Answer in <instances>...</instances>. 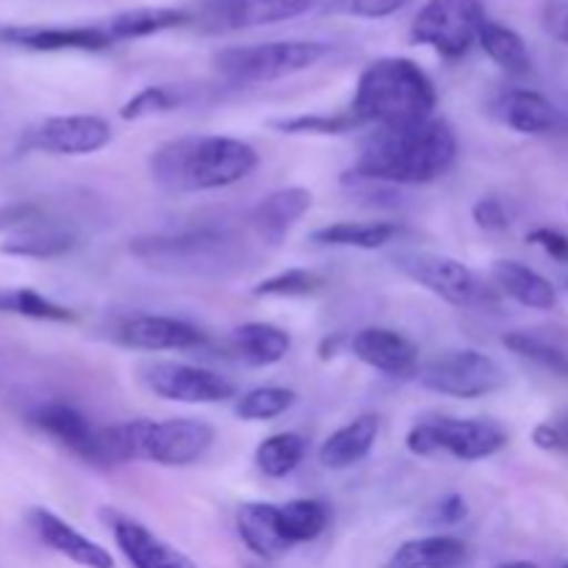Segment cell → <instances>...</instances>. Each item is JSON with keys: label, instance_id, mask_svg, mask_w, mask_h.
<instances>
[{"label": "cell", "instance_id": "1", "mask_svg": "<svg viewBox=\"0 0 568 568\" xmlns=\"http://www.w3.org/2000/svg\"><path fill=\"white\" fill-rule=\"evenodd\" d=\"M458 155V139L449 122L427 120L416 125L377 128L364 139L355 172L349 175L394 186H422L447 175Z\"/></svg>", "mask_w": 568, "mask_h": 568}, {"label": "cell", "instance_id": "2", "mask_svg": "<svg viewBox=\"0 0 568 568\" xmlns=\"http://www.w3.org/2000/svg\"><path fill=\"white\" fill-rule=\"evenodd\" d=\"M258 166L253 144L233 136H181L150 155V175L166 194H197L233 186Z\"/></svg>", "mask_w": 568, "mask_h": 568}, {"label": "cell", "instance_id": "3", "mask_svg": "<svg viewBox=\"0 0 568 568\" xmlns=\"http://www.w3.org/2000/svg\"><path fill=\"white\" fill-rule=\"evenodd\" d=\"M438 94L436 83L416 61L388 55L361 72L353 98V114L364 125L397 128L433 120Z\"/></svg>", "mask_w": 568, "mask_h": 568}, {"label": "cell", "instance_id": "4", "mask_svg": "<svg viewBox=\"0 0 568 568\" xmlns=\"http://www.w3.org/2000/svg\"><path fill=\"white\" fill-rule=\"evenodd\" d=\"M211 444H214V427L200 419H136L105 427L111 466L125 460H148V464L181 469L197 464Z\"/></svg>", "mask_w": 568, "mask_h": 568}, {"label": "cell", "instance_id": "5", "mask_svg": "<svg viewBox=\"0 0 568 568\" xmlns=\"http://www.w3.org/2000/svg\"><path fill=\"white\" fill-rule=\"evenodd\" d=\"M131 253L139 261L172 275H222L236 270L242 261V247L225 231H183L170 236L136 239Z\"/></svg>", "mask_w": 568, "mask_h": 568}, {"label": "cell", "instance_id": "6", "mask_svg": "<svg viewBox=\"0 0 568 568\" xmlns=\"http://www.w3.org/2000/svg\"><path fill=\"white\" fill-rule=\"evenodd\" d=\"M331 53V44L316 42V39L242 44V48L220 50L214 55V70L231 83H266L311 70Z\"/></svg>", "mask_w": 568, "mask_h": 568}, {"label": "cell", "instance_id": "7", "mask_svg": "<svg viewBox=\"0 0 568 568\" xmlns=\"http://www.w3.org/2000/svg\"><path fill=\"white\" fill-rule=\"evenodd\" d=\"M405 444L422 458L453 455L458 460H483L508 444V433L491 419H430L410 427Z\"/></svg>", "mask_w": 568, "mask_h": 568}, {"label": "cell", "instance_id": "8", "mask_svg": "<svg viewBox=\"0 0 568 568\" xmlns=\"http://www.w3.org/2000/svg\"><path fill=\"white\" fill-rule=\"evenodd\" d=\"M397 266L405 277L455 308H486V305L494 308L497 305V288L486 286L458 258L438 253H403L397 255Z\"/></svg>", "mask_w": 568, "mask_h": 568}, {"label": "cell", "instance_id": "9", "mask_svg": "<svg viewBox=\"0 0 568 568\" xmlns=\"http://www.w3.org/2000/svg\"><path fill=\"white\" fill-rule=\"evenodd\" d=\"M419 386L455 399H480L508 383L503 366L480 349H447L427 361L419 372Z\"/></svg>", "mask_w": 568, "mask_h": 568}, {"label": "cell", "instance_id": "10", "mask_svg": "<svg viewBox=\"0 0 568 568\" xmlns=\"http://www.w3.org/2000/svg\"><path fill=\"white\" fill-rule=\"evenodd\" d=\"M486 20L480 0H427L414 17L410 39L433 48L444 59H460L480 39Z\"/></svg>", "mask_w": 568, "mask_h": 568}, {"label": "cell", "instance_id": "11", "mask_svg": "<svg viewBox=\"0 0 568 568\" xmlns=\"http://www.w3.org/2000/svg\"><path fill=\"white\" fill-rule=\"evenodd\" d=\"M316 3L320 0H203L192 11V26L211 33L275 26L308 14Z\"/></svg>", "mask_w": 568, "mask_h": 568}, {"label": "cell", "instance_id": "12", "mask_svg": "<svg viewBox=\"0 0 568 568\" xmlns=\"http://www.w3.org/2000/svg\"><path fill=\"white\" fill-rule=\"evenodd\" d=\"M144 383L161 399L181 405H214L225 403L236 394L233 383L203 366L181 364V361H155L144 369Z\"/></svg>", "mask_w": 568, "mask_h": 568}, {"label": "cell", "instance_id": "13", "mask_svg": "<svg viewBox=\"0 0 568 568\" xmlns=\"http://www.w3.org/2000/svg\"><path fill=\"white\" fill-rule=\"evenodd\" d=\"M111 142V125L94 114L48 116L22 133V148L53 155H89Z\"/></svg>", "mask_w": 568, "mask_h": 568}, {"label": "cell", "instance_id": "14", "mask_svg": "<svg viewBox=\"0 0 568 568\" xmlns=\"http://www.w3.org/2000/svg\"><path fill=\"white\" fill-rule=\"evenodd\" d=\"M31 425L48 438H53L59 447L81 458L83 464L111 466L109 447H105V427H94L81 410L67 403H44L33 410Z\"/></svg>", "mask_w": 568, "mask_h": 568}, {"label": "cell", "instance_id": "15", "mask_svg": "<svg viewBox=\"0 0 568 568\" xmlns=\"http://www.w3.org/2000/svg\"><path fill=\"white\" fill-rule=\"evenodd\" d=\"M0 42L14 44L37 53H59V50H87L98 53L114 44L105 26H6L0 28Z\"/></svg>", "mask_w": 568, "mask_h": 568}, {"label": "cell", "instance_id": "16", "mask_svg": "<svg viewBox=\"0 0 568 568\" xmlns=\"http://www.w3.org/2000/svg\"><path fill=\"white\" fill-rule=\"evenodd\" d=\"M116 342L131 349H144V353H161V349H197L209 338L200 327L189 325L172 316L139 314L122 322L116 327Z\"/></svg>", "mask_w": 568, "mask_h": 568}, {"label": "cell", "instance_id": "17", "mask_svg": "<svg viewBox=\"0 0 568 568\" xmlns=\"http://www.w3.org/2000/svg\"><path fill=\"white\" fill-rule=\"evenodd\" d=\"M105 519H109L116 547L133 568H197L192 558L139 525L136 519L120 514H105Z\"/></svg>", "mask_w": 568, "mask_h": 568}, {"label": "cell", "instance_id": "18", "mask_svg": "<svg viewBox=\"0 0 568 568\" xmlns=\"http://www.w3.org/2000/svg\"><path fill=\"white\" fill-rule=\"evenodd\" d=\"M28 521H31L39 541L53 549V552H59L61 558L70 560V564L81 568H114V558H111L109 549L78 532L70 521L55 516L53 510L33 508L28 514Z\"/></svg>", "mask_w": 568, "mask_h": 568}, {"label": "cell", "instance_id": "19", "mask_svg": "<svg viewBox=\"0 0 568 568\" xmlns=\"http://www.w3.org/2000/svg\"><path fill=\"white\" fill-rule=\"evenodd\" d=\"M353 355L361 364L388 377H408L419 369V349L414 342L388 327H364L353 338Z\"/></svg>", "mask_w": 568, "mask_h": 568}, {"label": "cell", "instance_id": "20", "mask_svg": "<svg viewBox=\"0 0 568 568\" xmlns=\"http://www.w3.org/2000/svg\"><path fill=\"white\" fill-rule=\"evenodd\" d=\"M311 203H314V194L303 186H286L275 189V192L266 194L258 205L253 209V231L261 242L266 244H281L286 242V236L292 233V227L308 214Z\"/></svg>", "mask_w": 568, "mask_h": 568}, {"label": "cell", "instance_id": "21", "mask_svg": "<svg viewBox=\"0 0 568 568\" xmlns=\"http://www.w3.org/2000/svg\"><path fill=\"white\" fill-rule=\"evenodd\" d=\"M236 530L244 547L264 560H277L292 549L281 521V505L244 503L236 514Z\"/></svg>", "mask_w": 568, "mask_h": 568}, {"label": "cell", "instance_id": "22", "mask_svg": "<svg viewBox=\"0 0 568 568\" xmlns=\"http://www.w3.org/2000/svg\"><path fill=\"white\" fill-rule=\"evenodd\" d=\"M491 283L497 292H503L505 297L525 305V308L552 311L555 305H558V288H555L541 272L530 270V266L521 264V261H494Z\"/></svg>", "mask_w": 568, "mask_h": 568}, {"label": "cell", "instance_id": "23", "mask_svg": "<svg viewBox=\"0 0 568 568\" xmlns=\"http://www.w3.org/2000/svg\"><path fill=\"white\" fill-rule=\"evenodd\" d=\"M377 436H381V419L372 414L358 416V419L347 422L327 436V442L320 449V464L331 471L349 469L372 453Z\"/></svg>", "mask_w": 568, "mask_h": 568}, {"label": "cell", "instance_id": "24", "mask_svg": "<svg viewBox=\"0 0 568 568\" xmlns=\"http://www.w3.org/2000/svg\"><path fill=\"white\" fill-rule=\"evenodd\" d=\"M466 558H469V549L460 538L427 536L397 547L386 568H460Z\"/></svg>", "mask_w": 568, "mask_h": 568}, {"label": "cell", "instance_id": "25", "mask_svg": "<svg viewBox=\"0 0 568 568\" xmlns=\"http://www.w3.org/2000/svg\"><path fill=\"white\" fill-rule=\"evenodd\" d=\"M75 233L64 231L59 225H48V222H26L20 231L11 233L3 244L0 253L17 255V258H59V255L70 253L75 247Z\"/></svg>", "mask_w": 568, "mask_h": 568}, {"label": "cell", "instance_id": "26", "mask_svg": "<svg viewBox=\"0 0 568 568\" xmlns=\"http://www.w3.org/2000/svg\"><path fill=\"white\" fill-rule=\"evenodd\" d=\"M499 114L508 128L516 133H527V136H538L558 125V111L549 103L544 94L532 92V89H514L499 103Z\"/></svg>", "mask_w": 568, "mask_h": 568}, {"label": "cell", "instance_id": "27", "mask_svg": "<svg viewBox=\"0 0 568 568\" xmlns=\"http://www.w3.org/2000/svg\"><path fill=\"white\" fill-rule=\"evenodd\" d=\"M103 26L114 42H125V39L153 37V33L170 31V28L192 26V11L166 9V6H155V9H131L111 17Z\"/></svg>", "mask_w": 568, "mask_h": 568}, {"label": "cell", "instance_id": "28", "mask_svg": "<svg viewBox=\"0 0 568 568\" xmlns=\"http://www.w3.org/2000/svg\"><path fill=\"white\" fill-rule=\"evenodd\" d=\"M399 236H403V227L397 222H333L311 233L316 244L355 250H381L397 242Z\"/></svg>", "mask_w": 568, "mask_h": 568}, {"label": "cell", "instance_id": "29", "mask_svg": "<svg viewBox=\"0 0 568 568\" xmlns=\"http://www.w3.org/2000/svg\"><path fill=\"white\" fill-rule=\"evenodd\" d=\"M233 344L250 366H272L286 358L288 349H292V336L277 325L247 322V325H239L233 331Z\"/></svg>", "mask_w": 568, "mask_h": 568}, {"label": "cell", "instance_id": "30", "mask_svg": "<svg viewBox=\"0 0 568 568\" xmlns=\"http://www.w3.org/2000/svg\"><path fill=\"white\" fill-rule=\"evenodd\" d=\"M480 48L486 50L488 59L499 67L503 72L514 78H525L532 72L530 50H527L525 39L514 31V28L503 26V22L486 20L480 28Z\"/></svg>", "mask_w": 568, "mask_h": 568}, {"label": "cell", "instance_id": "31", "mask_svg": "<svg viewBox=\"0 0 568 568\" xmlns=\"http://www.w3.org/2000/svg\"><path fill=\"white\" fill-rule=\"evenodd\" d=\"M305 458V438L297 433H277V436L264 438L255 449V466L261 475L281 480L292 475Z\"/></svg>", "mask_w": 568, "mask_h": 568}, {"label": "cell", "instance_id": "32", "mask_svg": "<svg viewBox=\"0 0 568 568\" xmlns=\"http://www.w3.org/2000/svg\"><path fill=\"white\" fill-rule=\"evenodd\" d=\"M281 521L292 547L320 538L331 525V508L320 499H292L281 505Z\"/></svg>", "mask_w": 568, "mask_h": 568}, {"label": "cell", "instance_id": "33", "mask_svg": "<svg viewBox=\"0 0 568 568\" xmlns=\"http://www.w3.org/2000/svg\"><path fill=\"white\" fill-rule=\"evenodd\" d=\"M275 131L288 133V136H344V133L364 128V122L353 114V109L338 111V114H300L283 116V120L270 122Z\"/></svg>", "mask_w": 568, "mask_h": 568}, {"label": "cell", "instance_id": "34", "mask_svg": "<svg viewBox=\"0 0 568 568\" xmlns=\"http://www.w3.org/2000/svg\"><path fill=\"white\" fill-rule=\"evenodd\" d=\"M0 314H17L42 322H75L67 305L53 303L33 288H0Z\"/></svg>", "mask_w": 568, "mask_h": 568}, {"label": "cell", "instance_id": "35", "mask_svg": "<svg viewBox=\"0 0 568 568\" xmlns=\"http://www.w3.org/2000/svg\"><path fill=\"white\" fill-rule=\"evenodd\" d=\"M505 347L510 349V353H516L519 358H527L532 361L536 366H541V369L552 372V375L558 377H568V353L566 349H560L558 344H549L547 338L541 336H532V333H508V336L503 338Z\"/></svg>", "mask_w": 568, "mask_h": 568}, {"label": "cell", "instance_id": "36", "mask_svg": "<svg viewBox=\"0 0 568 568\" xmlns=\"http://www.w3.org/2000/svg\"><path fill=\"white\" fill-rule=\"evenodd\" d=\"M294 392L292 388H281V386H261L253 388V392L242 394L233 405L239 419L244 422H266L275 419V416L286 414L288 408L294 405Z\"/></svg>", "mask_w": 568, "mask_h": 568}, {"label": "cell", "instance_id": "37", "mask_svg": "<svg viewBox=\"0 0 568 568\" xmlns=\"http://www.w3.org/2000/svg\"><path fill=\"white\" fill-rule=\"evenodd\" d=\"M325 286V277L314 270H286L253 288L255 297H308Z\"/></svg>", "mask_w": 568, "mask_h": 568}, {"label": "cell", "instance_id": "38", "mask_svg": "<svg viewBox=\"0 0 568 568\" xmlns=\"http://www.w3.org/2000/svg\"><path fill=\"white\" fill-rule=\"evenodd\" d=\"M181 105V98H178L175 89L166 87H148L142 92L133 94L125 105L120 109L122 120H142V116L150 114H164V111H172Z\"/></svg>", "mask_w": 568, "mask_h": 568}, {"label": "cell", "instance_id": "39", "mask_svg": "<svg viewBox=\"0 0 568 568\" xmlns=\"http://www.w3.org/2000/svg\"><path fill=\"white\" fill-rule=\"evenodd\" d=\"M410 3L414 0H333L338 11L349 17H361V20H383V17L397 14Z\"/></svg>", "mask_w": 568, "mask_h": 568}, {"label": "cell", "instance_id": "40", "mask_svg": "<svg viewBox=\"0 0 568 568\" xmlns=\"http://www.w3.org/2000/svg\"><path fill=\"white\" fill-rule=\"evenodd\" d=\"M471 220H475L477 227L483 231H505L508 227V211L499 203L497 197H483L477 200L475 209H471Z\"/></svg>", "mask_w": 568, "mask_h": 568}, {"label": "cell", "instance_id": "41", "mask_svg": "<svg viewBox=\"0 0 568 568\" xmlns=\"http://www.w3.org/2000/svg\"><path fill=\"white\" fill-rule=\"evenodd\" d=\"M527 242L541 247L549 258L568 264V236H564L560 231H552V227H536V231L527 236Z\"/></svg>", "mask_w": 568, "mask_h": 568}, {"label": "cell", "instance_id": "42", "mask_svg": "<svg viewBox=\"0 0 568 568\" xmlns=\"http://www.w3.org/2000/svg\"><path fill=\"white\" fill-rule=\"evenodd\" d=\"M544 28L549 37L568 48V0H549L544 6Z\"/></svg>", "mask_w": 568, "mask_h": 568}, {"label": "cell", "instance_id": "43", "mask_svg": "<svg viewBox=\"0 0 568 568\" xmlns=\"http://www.w3.org/2000/svg\"><path fill=\"white\" fill-rule=\"evenodd\" d=\"M37 216V205L33 203H9L0 205V231L6 227H20Z\"/></svg>", "mask_w": 568, "mask_h": 568}, {"label": "cell", "instance_id": "44", "mask_svg": "<svg viewBox=\"0 0 568 568\" xmlns=\"http://www.w3.org/2000/svg\"><path fill=\"white\" fill-rule=\"evenodd\" d=\"M532 438H536V444H538V447H541V449H555V453H564V449H568L566 436L558 430V425H555V422H549V425L536 427V433H532Z\"/></svg>", "mask_w": 568, "mask_h": 568}, {"label": "cell", "instance_id": "45", "mask_svg": "<svg viewBox=\"0 0 568 568\" xmlns=\"http://www.w3.org/2000/svg\"><path fill=\"white\" fill-rule=\"evenodd\" d=\"M466 516V503L460 497H447L442 503V508H438V519L444 521V525H455L458 519H464Z\"/></svg>", "mask_w": 568, "mask_h": 568}, {"label": "cell", "instance_id": "46", "mask_svg": "<svg viewBox=\"0 0 568 568\" xmlns=\"http://www.w3.org/2000/svg\"><path fill=\"white\" fill-rule=\"evenodd\" d=\"M499 568H538V566L530 564V560H510V564H505Z\"/></svg>", "mask_w": 568, "mask_h": 568}, {"label": "cell", "instance_id": "47", "mask_svg": "<svg viewBox=\"0 0 568 568\" xmlns=\"http://www.w3.org/2000/svg\"><path fill=\"white\" fill-rule=\"evenodd\" d=\"M555 425H558V430H560V433H564V436H566V442H568V414H564V416H560V419H558V422H555Z\"/></svg>", "mask_w": 568, "mask_h": 568}, {"label": "cell", "instance_id": "48", "mask_svg": "<svg viewBox=\"0 0 568 568\" xmlns=\"http://www.w3.org/2000/svg\"><path fill=\"white\" fill-rule=\"evenodd\" d=\"M564 568H568V564H566V566H564Z\"/></svg>", "mask_w": 568, "mask_h": 568}]
</instances>
